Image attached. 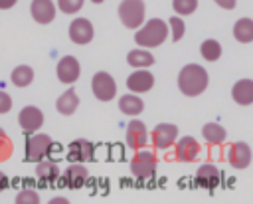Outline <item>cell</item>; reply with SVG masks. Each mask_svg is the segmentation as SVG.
<instances>
[{
  "mask_svg": "<svg viewBox=\"0 0 253 204\" xmlns=\"http://www.w3.org/2000/svg\"><path fill=\"white\" fill-rule=\"evenodd\" d=\"M144 14H146V6L142 0H123L119 4V18L123 26L130 30H136L144 22Z\"/></svg>",
  "mask_w": 253,
  "mask_h": 204,
  "instance_id": "obj_3",
  "label": "cell"
},
{
  "mask_svg": "<svg viewBox=\"0 0 253 204\" xmlns=\"http://www.w3.org/2000/svg\"><path fill=\"white\" fill-rule=\"evenodd\" d=\"M8 184H10V182H8V176H6L4 172H0V192H2V190H6V188H8Z\"/></svg>",
  "mask_w": 253,
  "mask_h": 204,
  "instance_id": "obj_36",
  "label": "cell"
},
{
  "mask_svg": "<svg viewBox=\"0 0 253 204\" xmlns=\"http://www.w3.org/2000/svg\"><path fill=\"white\" fill-rule=\"evenodd\" d=\"M69 40L73 42V44H77V46H85V44H89L91 40H93V34H95V30H93V24L87 20V18H75L71 24H69Z\"/></svg>",
  "mask_w": 253,
  "mask_h": 204,
  "instance_id": "obj_8",
  "label": "cell"
},
{
  "mask_svg": "<svg viewBox=\"0 0 253 204\" xmlns=\"http://www.w3.org/2000/svg\"><path fill=\"white\" fill-rule=\"evenodd\" d=\"M91 89H93V95L99 101H111L117 95V81L113 79L111 73L97 71L91 79Z\"/></svg>",
  "mask_w": 253,
  "mask_h": 204,
  "instance_id": "obj_5",
  "label": "cell"
},
{
  "mask_svg": "<svg viewBox=\"0 0 253 204\" xmlns=\"http://www.w3.org/2000/svg\"><path fill=\"white\" fill-rule=\"evenodd\" d=\"M18 0H0V10H10Z\"/></svg>",
  "mask_w": 253,
  "mask_h": 204,
  "instance_id": "obj_35",
  "label": "cell"
},
{
  "mask_svg": "<svg viewBox=\"0 0 253 204\" xmlns=\"http://www.w3.org/2000/svg\"><path fill=\"white\" fill-rule=\"evenodd\" d=\"M59 176H63L61 182H63L65 186H69V188H81V186L85 184L89 172H87V168L83 166V162H71V164L63 170V174H59Z\"/></svg>",
  "mask_w": 253,
  "mask_h": 204,
  "instance_id": "obj_16",
  "label": "cell"
},
{
  "mask_svg": "<svg viewBox=\"0 0 253 204\" xmlns=\"http://www.w3.org/2000/svg\"><path fill=\"white\" fill-rule=\"evenodd\" d=\"M178 139V127L174 123H158L152 131V145L156 149H168Z\"/></svg>",
  "mask_w": 253,
  "mask_h": 204,
  "instance_id": "obj_10",
  "label": "cell"
},
{
  "mask_svg": "<svg viewBox=\"0 0 253 204\" xmlns=\"http://www.w3.org/2000/svg\"><path fill=\"white\" fill-rule=\"evenodd\" d=\"M231 97L239 105H251L253 103V81L251 79H239L231 87Z\"/></svg>",
  "mask_w": 253,
  "mask_h": 204,
  "instance_id": "obj_19",
  "label": "cell"
},
{
  "mask_svg": "<svg viewBox=\"0 0 253 204\" xmlns=\"http://www.w3.org/2000/svg\"><path fill=\"white\" fill-rule=\"evenodd\" d=\"M30 12L38 24H51L55 18V4L51 0H32Z\"/></svg>",
  "mask_w": 253,
  "mask_h": 204,
  "instance_id": "obj_17",
  "label": "cell"
},
{
  "mask_svg": "<svg viewBox=\"0 0 253 204\" xmlns=\"http://www.w3.org/2000/svg\"><path fill=\"white\" fill-rule=\"evenodd\" d=\"M217 6H221V8H225V10H231V8H235V2L237 0H213Z\"/></svg>",
  "mask_w": 253,
  "mask_h": 204,
  "instance_id": "obj_34",
  "label": "cell"
},
{
  "mask_svg": "<svg viewBox=\"0 0 253 204\" xmlns=\"http://www.w3.org/2000/svg\"><path fill=\"white\" fill-rule=\"evenodd\" d=\"M168 38V24L160 18H150L148 22L140 24L134 34V42L140 48H158Z\"/></svg>",
  "mask_w": 253,
  "mask_h": 204,
  "instance_id": "obj_2",
  "label": "cell"
},
{
  "mask_svg": "<svg viewBox=\"0 0 253 204\" xmlns=\"http://www.w3.org/2000/svg\"><path fill=\"white\" fill-rule=\"evenodd\" d=\"M10 109H12V99H10V95L0 89V115L8 113Z\"/></svg>",
  "mask_w": 253,
  "mask_h": 204,
  "instance_id": "obj_33",
  "label": "cell"
},
{
  "mask_svg": "<svg viewBox=\"0 0 253 204\" xmlns=\"http://www.w3.org/2000/svg\"><path fill=\"white\" fill-rule=\"evenodd\" d=\"M184 34H186V24H184V20H182L180 16H172V18L168 20V36H170L174 42H180V40L184 38Z\"/></svg>",
  "mask_w": 253,
  "mask_h": 204,
  "instance_id": "obj_28",
  "label": "cell"
},
{
  "mask_svg": "<svg viewBox=\"0 0 253 204\" xmlns=\"http://www.w3.org/2000/svg\"><path fill=\"white\" fill-rule=\"evenodd\" d=\"M36 174H38L40 178H43V180H55L61 172H59V166H57L55 160H45V158H42V160H38V164H36Z\"/></svg>",
  "mask_w": 253,
  "mask_h": 204,
  "instance_id": "obj_26",
  "label": "cell"
},
{
  "mask_svg": "<svg viewBox=\"0 0 253 204\" xmlns=\"http://www.w3.org/2000/svg\"><path fill=\"white\" fill-rule=\"evenodd\" d=\"M233 38L241 44L253 42V20L251 18H239L233 26Z\"/></svg>",
  "mask_w": 253,
  "mask_h": 204,
  "instance_id": "obj_22",
  "label": "cell"
},
{
  "mask_svg": "<svg viewBox=\"0 0 253 204\" xmlns=\"http://www.w3.org/2000/svg\"><path fill=\"white\" fill-rule=\"evenodd\" d=\"M18 123L24 129V133H36L43 125V113L34 105H26L18 115Z\"/></svg>",
  "mask_w": 253,
  "mask_h": 204,
  "instance_id": "obj_12",
  "label": "cell"
},
{
  "mask_svg": "<svg viewBox=\"0 0 253 204\" xmlns=\"http://www.w3.org/2000/svg\"><path fill=\"white\" fill-rule=\"evenodd\" d=\"M156 164H158V160H156L154 153L144 151V149H138V153L130 158V164L128 166H130V172L136 178L148 180V178H152L156 174Z\"/></svg>",
  "mask_w": 253,
  "mask_h": 204,
  "instance_id": "obj_4",
  "label": "cell"
},
{
  "mask_svg": "<svg viewBox=\"0 0 253 204\" xmlns=\"http://www.w3.org/2000/svg\"><path fill=\"white\" fill-rule=\"evenodd\" d=\"M126 61L134 69H138V67H150V65H154V55L148 50H130L126 53Z\"/></svg>",
  "mask_w": 253,
  "mask_h": 204,
  "instance_id": "obj_23",
  "label": "cell"
},
{
  "mask_svg": "<svg viewBox=\"0 0 253 204\" xmlns=\"http://www.w3.org/2000/svg\"><path fill=\"white\" fill-rule=\"evenodd\" d=\"M174 154L180 162H192L196 160V156L200 154V145L194 137H182L178 143H176V149H174Z\"/></svg>",
  "mask_w": 253,
  "mask_h": 204,
  "instance_id": "obj_18",
  "label": "cell"
},
{
  "mask_svg": "<svg viewBox=\"0 0 253 204\" xmlns=\"http://www.w3.org/2000/svg\"><path fill=\"white\" fill-rule=\"evenodd\" d=\"M119 109H121V113L134 117V115L142 113V109H144V101H142L136 93H126V95H123V97L119 99Z\"/></svg>",
  "mask_w": 253,
  "mask_h": 204,
  "instance_id": "obj_21",
  "label": "cell"
},
{
  "mask_svg": "<svg viewBox=\"0 0 253 204\" xmlns=\"http://www.w3.org/2000/svg\"><path fill=\"white\" fill-rule=\"evenodd\" d=\"M49 149H51V137L45 133H36L26 141V160L38 162L45 158Z\"/></svg>",
  "mask_w": 253,
  "mask_h": 204,
  "instance_id": "obj_6",
  "label": "cell"
},
{
  "mask_svg": "<svg viewBox=\"0 0 253 204\" xmlns=\"http://www.w3.org/2000/svg\"><path fill=\"white\" fill-rule=\"evenodd\" d=\"M227 160L233 168H247L251 164V147L243 141L233 143L227 151Z\"/></svg>",
  "mask_w": 253,
  "mask_h": 204,
  "instance_id": "obj_13",
  "label": "cell"
},
{
  "mask_svg": "<svg viewBox=\"0 0 253 204\" xmlns=\"http://www.w3.org/2000/svg\"><path fill=\"white\" fill-rule=\"evenodd\" d=\"M200 53L206 61H217L221 57V44L217 40H204L200 46Z\"/></svg>",
  "mask_w": 253,
  "mask_h": 204,
  "instance_id": "obj_27",
  "label": "cell"
},
{
  "mask_svg": "<svg viewBox=\"0 0 253 204\" xmlns=\"http://www.w3.org/2000/svg\"><path fill=\"white\" fill-rule=\"evenodd\" d=\"M196 182H198L202 188L213 190V188L219 186V182H221V172H219V168H217L215 164L206 162V164H202V166L198 168V172H196Z\"/></svg>",
  "mask_w": 253,
  "mask_h": 204,
  "instance_id": "obj_14",
  "label": "cell"
},
{
  "mask_svg": "<svg viewBox=\"0 0 253 204\" xmlns=\"http://www.w3.org/2000/svg\"><path fill=\"white\" fill-rule=\"evenodd\" d=\"M10 153H12V143H10L8 135L0 129V160H6L10 156Z\"/></svg>",
  "mask_w": 253,
  "mask_h": 204,
  "instance_id": "obj_32",
  "label": "cell"
},
{
  "mask_svg": "<svg viewBox=\"0 0 253 204\" xmlns=\"http://www.w3.org/2000/svg\"><path fill=\"white\" fill-rule=\"evenodd\" d=\"M10 79H12V85L16 87H28L34 81V69L30 65H16L12 69Z\"/></svg>",
  "mask_w": 253,
  "mask_h": 204,
  "instance_id": "obj_25",
  "label": "cell"
},
{
  "mask_svg": "<svg viewBox=\"0 0 253 204\" xmlns=\"http://www.w3.org/2000/svg\"><path fill=\"white\" fill-rule=\"evenodd\" d=\"M16 202H18V204H38V202H40V196H38L36 190L26 188V190H22V192L16 196Z\"/></svg>",
  "mask_w": 253,
  "mask_h": 204,
  "instance_id": "obj_31",
  "label": "cell"
},
{
  "mask_svg": "<svg viewBox=\"0 0 253 204\" xmlns=\"http://www.w3.org/2000/svg\"><path fill=\"white\" fill-rule=\"evenodd\" d=\"M95 158V147L87 139H75L67 147V160L69 162H89Z\"/></svg>",
  "mask_w": 253,
  "mask_h": 204,
  "instance_id": "obj_7",
  "label": "cell"
},
{
  "mask_svg": "<svg viewBox=\"0 0 253 204\" xmlns=\"http://www.w3.org/2000/svg\"><path fill=\"white\" fill-rule=\"evenodd\" d=\"M146 141H148V133H146L144 123L138 121V119H132L126 125V145L130 149H136L138 151V149H144Z\"/></svg>",
  "mask_w": 253,
  "mask_h": 204,
  "instance_id": "obj_15",
  "label": "cell"
},
{
  "mask_svg": "<svg viewBox=\"0 0 253 204\" xmlns=\"http://www.w3.org/2000/svg\"><path fill=\"white\" fill-rule=\"evenodd\" d=\"M93 4H101V2H105V0H91Z\"/></svg>",
  "mask_w": 253,
  "mask_h": 204,
  "instance_id": "obj_37",
  "label": "cell"
},
{
  "mask_svg": "<svg viewBox=\"0 0 253 204\" xmlns=\"http://www.w3.org/2000/svg\"><path fill=\"white\" fill-rule=\"evenodd\" d=\"M208 83H210L208 71H206V67H202L198 63H188L178 73V89L186 97H198V95H202L206 91Z\"/></svg>",
  "mask_w": 253,
  "mask_h": 204,
  "instance_id": "obj_1",
  "label": "cell"
},
{
  "mask_svg": "<svg viewBox=\"0 0 253 204\" xmlns=\"http://www.w3.org/2000/svg\"><path fill=\"white\" fill-rule=\"evenodd\" d=\"M85 0H57V8L63 14H77L83 8Z\"/></svg>",
  "mask_w": 253,
  "mask_h": 204,
  "instance_id": "obj_30",
  "label": "cell"
},
{
  "mask_svg": "<svg viewBox=\"0 0 253 204\" xmlns=\"http://www.w3.org/2000/svg\"><path fill=\"white\" fill-rule=\"evenodd\" d=\"M55 73H57V79L61 83H75L81 75V65L77 61V57L73 55H63L59 61H57V67H55Z\"/></svg>",
  "mask_w": 253,
  "mask_h": 204,
  "instance_id": "obj_9",
  "label": "cell"
},
{
  "mask_svg": "<svg viewBox=\"0 0 253 204\" xmlns=\"http://www.w3.org/2000/svg\"><path fill=\"white\" fill-rule=\"evenodd\" d=\"M172 8L178 16H190L198 8V0H172Z\"/></svg>",
  "mask_w": 253,
  "mask_h": 204,
  "instance_id": "obj_29",
  "label": "cell"
},
{
  "mask_svg": "<svg viewBox=\"0 0 253 204\" xmlns=\"http://www.w3.org/2000/svg\"><path fill=\"white\" fill-rule=\"evenodd\" d=\"M77 107H79V97H77L75 89L63 91V93L57 97V101H55V109H57V113H61V115H73Z\"/></svg>",
  "mask_w": 253,
  "mask_h": 204,
  "instance_id": "obj_20",
  "label": "cell"
},
{
  "mask_svg": "<svg viewBox=\"0 0 253 204\" xmlns=\"http://www.w3.org/2000/svg\"><path fill=\"white\" fill-rule=\"evenodd\" d=\"M154 85V75L148 71V67H138L126 77V87L132 93H146Z\"/></svg>",
  "mask_w": 253,
  "mask_h": 204,
  "instance_id": "obj_11",
  "label": "cell"
},
{
  "mask_svg": "<svg viewBox=\"0 0 253 204\" xmlns=\"http://www.w3.org/2000/svg\"><path fill=\"white\" fill-rule=\"evenodd\" d=\"M202 135H204V139L210 143V145H221L223 141H225V137H227V131L219 125V123H206L204 127H202Z\"/></svg>",
  "mask_w": 253,
  "mask_h": 204,
  "instance_id": "obj_24",
  "label": "cell"
}]
</instances>
